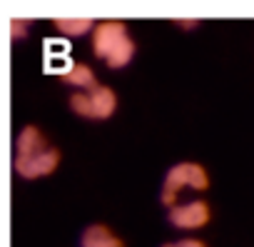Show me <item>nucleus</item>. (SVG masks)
Listing matches in <instances>:
<instances>
[{
  "label": "nucleus",
  "instance_id": "nucleus-7",
  "mask_svg": "<svg viewBox=\"0 0 254 247\" xmlns=\"http://www.w3.org/2000/svg\"><path fill=\"white\" fill-rule=\"evenodd\" d=\"M63 80H65L67 85L77 87V92H87V90H92V87L97 85V78H95L92 68H87V65H72V68L63 75Z\"/></svg>",
  "mask_w": 254,
  "mask_h": 247
},
{
  "label": "nucleus",
  "instance_id": "nucleus-3",
  "mask_svg": "<svg viewBox=\"0 0 254 247\" xmlns=\"http://www.w3.org/2000/svg\"><path fill=\"white\" fill-rule=\"evenodd\" d=\"M209 187V175L199 163H177L167 170L165 175V187H162V202L167 207H175L180 200V190H207Z\"/></svg>",
  "mask_w": 254,
  "mask_h": 247
},
{
  "label": "nucleus",
  "instance_id": "nucleus-6",
  "mask_svg": "<svg viewBox=\"0 0 254 247\" xmlns=\"http://www.w3.org/2000/svg\"><path fill=\"white\" fill-rule=\"evenodd\" d=\"M82 247H122V240L105 225H90L82 237H80Z\"/></svg>",
  "mask_w": 254,
  "mask_h": 247
},
{
  "label": "nucleus",
  "instance_id": "nucleus-1",
  "mask_svg": "<svg viewBox=\"0 0 254 247\" xmlns=\"http://www.w3.org/2000/svg\"><path fill=\"white\" fill-rule=\"evenodd\" d=\"M58 165H60V150L48 145L45 135L35 125L23 128L15 140V172L28 180H35L50 175Z\"/></svg>",
  "mask_w": 254,
  "mask_h": 247
},
{
  "label": "nucleus",
  "instance_id": "nucleus-4",
  "mask_svg": "<svg viewBox=\"0 0 254 247\" xmlns=\"http://www.w3.org/2000/svg\"><path fill=\"white\" fill-rule=\"evenodd\" d=\"M70 107L72 112L82 115V117H95V120H105L115 112L117 107V95L112 87L107 85H95L87 92H72L70 95Z\"/></svg>",
  "mask_w": 254,
  "mask_h": 247
},
{
  "label": "nucleus",
  "instance_id": "nucleus-2",
  "mask_svg": "<svg viewBox=\"0 0 254 247\" xmlns=\"http://www.w3.org/2000/svg\"><path fill=\"white\" fill-rule=\"evenodd\" d=\"M92 48L95 55L107 63V68H125L135 58V40L127 35V25L122 20L95 23Z\"/></svg>",
  "mask_w": 254,
  "mask_h": 247
},
{
  "label": "nucleus",
  "instance_id": "nucleus-8",
  "mask_svg": "<svg viewBox=\"0 0 254 247\" xmlns=\"http://www.w3.org/2000/svg\"><path fill=\"white\" fill-rule=\"evenodd\" d=\"M55 28L65 35H85V33L95 30V20H90V18H58Z\"/></svg>",
  "mask_w": 254,
  "mask_h": 247
},
{
  "label": "nucleus",
  "instance_id": "nucleus-9",
  "mask_svg": "<svg viewBox=\"0 0 254 247\" xmlns=\"http://www.w3.org/2000/svg\"><path fill=\"white\" fill-rule=\"evenodd\" d=\"M162 247H207L202 240H194V237H185V240H180V242H167V245H162Z\"/></svg>",
  "mask_w": 254,
  "mask_h": 247
},
{
  "label": "nucleus",
  "instance_id": "nucleus-10",
  "mask_svg": "<svg viewBox=\"0 0 254 247\" xmlns=\"http://www.w3.org/2000/svg\"><path fill=\"white\" fill-rule=\"evenodd\" d=\"M25 25H28L25 20H13V35H18V33L25 35Z\"/></svg>",
  "mask_w": 254,
  "mask_h": 247
},
{
  "label": "nucleus",
  "instance_id": "nucleus-5",
  "mask_svg": "<svg viewBox=\"0 0 254 247\" xmlns=\"http://www.w3.org/2000/svg\"><path fill=\"white\" fill-rule=\"evenodd\" d=\"M167 220L180 230H199L209 222V205L204 200L177 202L175 207H170Z\"/></svg>",
  "mask_w": 254,
  "mask_h": 247
}]
</instances>
